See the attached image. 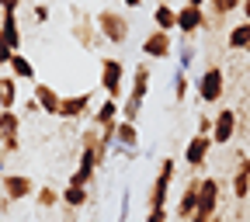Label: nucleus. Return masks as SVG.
<instances>
[{"label": "nucleus", "mask_w": 250, "mask_h": 222, "mask_svg": "<svg viewBox=\"0 0 250 222\" xmlns=\"http://www.w3.org/2000/svg\"><path fill=\"white\" fill-rule=\"evenodd\" d=\"M149 83H153V66H149V59H139L132 66L129 94H125V101H122V118L125 121H139L143 104H146V94H149Z\"/></svg>", "instance_id": "f257e3e1"}, {"label": "nucleus", "mask_w": 250, "mask_h": 222, "mask_svg": "<svg viewBox=\"0 0 250 222\" xmlns=\"http://www.w3.org/2000/svg\"><path fill=\"white\" fill-rule=\"evenodd\" d=\"M70 35H73V42H77L83 52H98V49L104 45L94 14L83 11V7H77V4H70Z\"/></svg>", "instance_id": "f03ea898"}, {"label": "nucleus", "mask_w": 250, "mask_h": 222, "mask_svg": "<svg viewBox=\"0 0 250 222\" xmlns=\"http://www.w3.org/2000/svg\"><path fill=\"white\" fill-rule=\"evenodd\" d=\"M94 21H98L101 39L111 42V45H125V42H129V35H132L129 18H125V11H118V7H101L98 14H94Z\"/></svg>", "instance_id": "7ed1b4c3"}, {"label": "nucleus", "mask_w": 250, "mask_h": 222, "mask_svg": "<svg viewBox=\"0 0 250 222\" xmlns=\"http://www.w3.org/2000/svg\"><path fill=\"white\" fill-rule=\"evenodd\" d=\"M98 70H101L98 87L108 94L111 101H122V94H125V62H122L118 56H101Z\"/></svg>", "instance_id": "20e7f679"}, {"label": "nucleus", "mask_w": 250, "mask_h": 222, "mask_svg": "<svg viewBox=\"0 0 250 222\" xmlns=\"http://www.w3.org/2000/svg\"><path fill=\"white\" fill-rule=\"evenodd\" d=\"M174 174H177V163L170 160V156H164L160 160V170H156L153 184H149V195H146V205L149 212L153 208H167V198H170V184H174Z\"/></svg>", "instance_id": "39448f33"}, {"label": "nucleus", "mask_w": 250, "mask_h": 222, "mask_svg": "<svg viewBox=\"0 0 250 222\" xmlns=\"http://www.w3.org/2000/svg\"><path fill=\"white\" fill-rule=\"evenodd\" d=\"M195 90H198L202 104H219V101H223V94H226V73H223V66H205L202 77L195 80Z\"/></svg>", "instance_id": "423d86ee"}, {"label": "nucleus", "mask_w": 250, "mask_h": 222, "mask_svg": "<svg viewBox=\"0 0 250 222\" xmlns=\"http://www.w3.org/2000/svg\"><path fill=\"white\" fill-rule=\"evenodd\" d=\"M240 132V118H236V108H219L212 115V146H233Z\"/></svg>", "instance_id": "0eeeda50"}, {"label": "nucleus", "mask_w": 250, "mask_h": 222, "mask_svg": "<svg viewBox=\"0 0 250 222\" xmlns=\"http://www.w3.org/2000/svg\"><path fill=\"white\" fill-rule=\"evenodd\" d=\"M21 149V118L18 111H0V156H14Z\"/></svg>", "instance_id": "6e6552de"}, {"label": "nucleus", "mask_w": 250, "mask_h": 222, "mask_svg": "<svg viewBox=\"0 0 250 222\" xmlns=\"http://www.w3.org/2000/svg\"><path fill=\"white\" fill-rule=\"evenodd\" d=\"M35 191H39V187H35V181H31L28 174H4V177H0V195H7L14 205L18 202H24V198H35Z\"/></svg>", "instance_id": "1a4fd4ad"}, {"label": "nucleus", "mask_w": 250, "mask_h": 222, "mask_svg": "<svg viewBox=\"0 0 250 222\" xmlns=\"http://www.w3.org/2000/svg\"><path fill=\"white\" fill-rule=\"evenodd\" d=\"M143 56L146 59H170L174 56V31L149 28V35L143 39Z\"/></svg>", "instance_id": "9d476101"}, {"label": "nucleus", "mask_w": 250, "mask_h": 222, "mask_svg": "<svg viewBox=\"0 0 250 222\" xmlns=\"http://www.w3.org/2000/svg\"><path fill=\"white\" fill-rule=\"evenodd\" d=\"M219 198H223V184H219L215 177H202L198 181V212L195 215L212 219L219 212Z\"/></svg>", "instance_id": "9b49d317"}, {"label": "nucleus", "mask_w": 250, "mask_h": 222, "mask_svg": "<svg viewBox=\"0 0 250 222\" xmlns=\"http://www.w3.org/2000/svg\"><path fill=\"white\" fill-rule=\"evenodd\" d=\"M90 111H94V94L90 90L70 94V98H62V104H59V118H66V121H83Z\"/></svg>", "instance_id": "f8f14e48"}, {"label": "nucleus", "mask_w": 250, "mask_h": 222, "mask_svg": "<svg viewBox=\"0 0 250 222\" xmlns=\"http://www.w3.org/2000/svg\"><path fill=\"white\" fill-rule=\"evenodd\" d=\"M208 153H212V139L195 132L191 139H188V146H184V163L191 167V170H202L208 163Z\"/></svg>", "instance_id": "ddd939ff"}, {"label": "nucleus", "mask_w": 250, "mask_h": 222, "mask_svg": "<svg viewBox=\"0 0 250 222\" xmlns=\"http://www.w3.org/2000/svg\"><path fill=\"white\" fill-rule=\"evenodd\" d=\"M177 28H181V35H184V39H191L195 31L208 28V14H205L202 7L184 4V7H177Z\"/></svg>", "instance_id": "4468645a"}, {"label": "nucleus", "mask_w": 250, "mask_h": 222, "mask_svg": "<svg viewBox=\"0 0 250 222\" xmlns=\"http://www.w3.org/2000/svg\"><path fill=\"white\" fill-rule=\"evenodd\" d=\"M198 181H202V177H191V181H188V184H184V191L177 195V205H174V215H177L181 222H188V219H191V215L198 212Z\"/></svg>", "instance_id": "2eb2a0df"}, {"label": "nucleus", "mask_w": 250, "mask_h": 222, "mask_svg": "<svg viewBox=\"0 0 250 222\" xmlns=\"http://www.w3.org/2000/svg\"><path fill=\"white\" fill-rule=\"evenodd\" d=\"M233 198L243 202L250 198V156L236 149V170H233Z\"/></svg>", "instance_id": "dca6fc26"}, {"label": "nucleus", "mask_w": 250, "mask_h": 222, "mask_svg": "<svg viewBox=\"0 0 250 222\" xmlns=\"http://www.w3.org/2000/svg\"><path fill=\"white\" fill-rule=\"evenodd\" d=\"M31 98L39 101V108H42V115H49V118H59V104H62V94L52 87V83H35V94Z\"/></svg>", "instance_id": "f3484780"}, {"label": "nucleus", "mask_w": 250, "mask_h": 222, "mask_svg": "<svg viewBox=\"0 0 250 222\" xmlns=\"http://www.w3.org/2000/svg\"><path fill=\"white\" fill-rule=\"evenodd\" d=\"M0 39H4L14 52H21V24H18V11H0Z\"/></svg>", "instance_id": "a211bd4d"}, {"label": "nucleus", "mask_w": 250, "mask_h": 222, "mask_svg": "<svg viewBox=\"0 0 250 222\" xmlns=\"http://www.w3.org/2000/svg\"><path fill=\"white\" fill-rule=\"evenodd\" d=\"M118 118H122V104L111 101V98H104L98 104V111H90V125H98V129H111Z\"/></svg>", "instance_id": "6ab92c4d"}, {"label": "nucleus", "mask_w": 250, "mask_h": 222, "mask_svg": "<svg viewBox=\"0 0 250 222\" xmlns=\"http://www.w3.org/2000/svg\"><path fill=\"white\" fill-rule=\"evenodd\" d=\"M59 198H62V205H66V208H83V205H90V187H80V184H66V187H62V191H59Z\"/></svg>", "instance_id": "aec40b11"}, {"label": "nucleus", "mask_w": 250, "mask_h": 222, "mask_svg": "<svg viewBox=\"0 0 250 222\" xmlns=\"http://www.w3.org/2000/svg\"><path fill=\"white\" fill-rule=\"evenodd\" d=\"M153 28H160V31H174L177 28V11L167 4V0H156L153 4Z\"/></svg>", "instance_id": "412c9836"}, {"label": "nucleus", "mask_w": 250, "mask_h": 222, "mask_svg": "<svg viewBox=\"0 0 250 222\" xmlns=\"http://www.w3.org/2000/svg\"><path fill=\"white\" fill-rule=\"evenodd\" d=\"M115 142H122L125 149H139V129H136V121L118 118V125H115Z\"/></svg>", "instance_id": "4be33fe9"}, {"label": "nucleus", "mask_w": 250, "mask_h": 222, "mask_svg": "<svg viewBox=\"0 0 250 222\" xmlns=\"http://www.w3.org/2000/svg\"><path fill=\"white\" fill-rule=\"evenodd\" d=\"M226 45H229L233 52H240V49H250V21H240V24H233V28H229V35H226Z\"/></svg>", "instance_id": "5701e85b"}, {"label": "nucleus", "mask_w": 250, "mask_h": 222, "mask_svg": "<svg viewBox=\"0 0 250 222\" xmlns=\"http://www.w3.org/2000/svg\"><path fill=\"white\" fill-rule=\"evenodd\" d=\"M7 66H11V77H14V80H24V83H28V80H35V66H31V59L21 56V52L11 56Z\"/></svg>", "instance_id": "b1692460"}, {"label": "nucleus", "mask_w": 250, "mask_h": 222, "mask_svg": "<svg viewBox=\"0 0 250 222\" xmlns=\"http://www.w3.org/2000/svg\"><path fill=\"white\" fill-rule=\"evenodd\" d=\"M14 104H18V80L0 77V111H14Z\"/></svg>", "instance_id": "393cba45"}, {"label": "nucleus", "mask_w": 250, "mask_h": 222, "mask_svg": "<svg viewBox=\"0 0 250 222\" xmlns=\"http://www.w3.org/2000/svg\"><path fill=\"white\" fill-rule=\"evenodd\" d=\"M35 205L39 208H56V205H62V198H59V191L52 184H42L39 191H35Z\"/></svg>", "instance_id": "a878e982"}, {"label": "nucleus", "mask_w": 250, "mask_h": 222, "mask_svg": "<svg viewBox=\"0 0 250 222\" xmlns=\"http://www.w3.org/2000/svg\"><path fill=\"white\" fill-rule=\"evenodd\" d=\"M195 59H198L195 45H191V42H188V39L181 35V52H177V70H184V73H188V70H191V62H195Z\"/></svg>", "instance_id": "bb28decb"}, {"label": "nucleus", "mask_w": 250, "mask_h": 222, "mask_svg": "<svg viewBox=\"0 0 250 222\" xmlns=\"http://www.w3.org/2000/svg\"><path fill=\"white\" fill-rule=\"evenodd\" d=\"M188 90H191V77H188L184 70H174V101L177 104H184Z\"/></svg>", "instance_id": "cd10ccee"}, {"label": "nucleus", "mask_w": 250, "mask_h": 222, "mask_svg": "<svg viewBox=\"0 0 250 222\" xmlns=\"http://www.w3.org/2000/svg\"><path fill=\"white\" fill-rule=\"evenodd\" d=\"M49 4H45V0H35V4H31V18H35V24H45L49 21Z\"/></svg>", "instance_id": "c85d7f7f"}, {"label": "nucleus", "mask_w": 250, "mask_h": 222, "mask_svg": "<svg viewBox=\"0 0 250 222\" xmlns=\"http://www.w3.org/2000/svg\"><path fill=\"white\" fill-rule=\"evenodd\" d=\"M129 212H132V195H129V187H125L122 202H118V222H129Z\"/></svg>", "instance_id": "c756f323"}, {"label": "nucleus", "mask_w": 250, "mask_h": 222, "mask_svg": "<svg viewBox=\"0 0 250 222\" xmlns=\"http://www.w3.org/2000/svg\"><path fill=\"white\" fill-rule=\"evenodd\" d=\"M208 11H212V18H229L226 14V0H208Z\"/></svg>", "instance_id": "7c9ffc66"}, {"label": "nucleus", "mask_w": 250, "mask_h": 222, "mask_svg": "<svg viewBox=\"0 0 250 222\" xmlns=\"http://www.w3.org/2000/svg\"><path fill=\"white\" fill-rule=\"evenodd\" d=\"M146 222H170V212H167V208H153V212L146 215Z\"/></svg>", "instance_id": "2f4dec72"}, {"label": "nucleus", "mask_w": 250, "mask_h": 222, "mask_svg": "<svg viewBox=\"0 0 250 222\" xmlns=\"http://www.w3.org/2000/svg\"><path fill=\"white\" fill-rule=\"evenodd\" d=\"M198 136H212V118L208 115H198Z\"/></svg>", "instance_id": "473e14b6"}, {"label": "nucleus", "mask_w": 250, "mask_h": 222, "mask_svg": "<svg viewBox=\"0 0 250 222\" xmlns=\"http://www.w3.org/2000/svg\"><path fill=\"white\" fill-rule=\"evenodd\" d=\"M11 56H14V49H11L4 39H0V66H7V62H11Z\"/></svg>", "instance_id": "72a5a7b5"}, {"label": "nucleus", "mask_w": 250, "mask_h": 222, "mask_svg": "<svg viewBox=\"0 0 250 222\" xmlns=\"http://www.w3.org/2000/svg\"><path fill=\"white\" fill-rule=\"evenodd\" d=\"M24 0H0V11H18Z\"/></svg>", "instance_id": "f704fd0d"}, {"label": "nucleus", "mask_w": 250, "mask_h": 222, "mask_svg": "<svg viewBox=\"0 0 250 222\" xmlns=\"http://www.w3.org/2000/svg\"><path fill=\"white\" fill-rule=\"evenodd\" d=\"M24 111H28V115H42V108H39V101H35V98L24 104Z\"/></svg>", "instance_id": "c9c22d12"}, {"label": "nucleus", "mask_w": 250, "mask_h": 222, "mask_svg": "<svg viewBox=\"0 0 250 222\" xmlns=\"http://www.w3.org/2000/svg\"><path fill=\"white\" fill-rule=\"evenodd\" d=\"M122 160H125V163H136V160H139V149H125Z\"/></svg>", "instance_id": "e433bc0d"}, {"label": "nucleus", "mask_w": 250, "mask_h": 222, "mask_svg": "<svg viewBox=\"0 0 250 222\" xmlns=\"http://www.w3.org/2000/svg\"><path fill=\"white\" fill-rule=\"evenodd\" d=\"M240 4H243V0H226V14H236V11H240Z\"/></svg>", "instance_id": "4c0bfd02"}, {"label": "nucleus", "mask_w": 250, "mask_h": 222, "mask_svg": "<svg viewBox=\"0 0 250 222\" xmlns=\"http://www.w3.org/2000/svg\"><path fill=\"white\" fill-rule=\"evenodd\" d=\"M240 14H243V21H250V0H243V4H240Z\"/></svg>", "instance_id": "58836bf2"}, {"label": "nucleus", "mask_w": 250, "mask_h": 222, "mask_svg": "<svg viewBox=\"0 0 250 222\" xmlns=\"http://www.w3.org/2000/svg\"><path fill=\"white\" fill-rule=\"evenodd\" d=\"M122 4L129 7V11H139V7H143V0H122Z\"/></svg>", "instance_id": "ea45409f"}, {"label": "nucleus", "mask_w": 250, "mask_h": 222, "mask_svg": "<svg viewBox=\"0 0 250 222\" xmlns=\"http://www.w3.org/2000/svg\"><path fill=\"white\" fill-rule=\"evenodd\" d=\"M188 4H191V7H202V11H205V4H208V0H188Z\"/></svg>", "instance_id": "a19ab883"}, {"label": "nucleus", "mask_w": 250, "mask_h": 222, "mask_svg": "<svg viewBox=\"0 0 250 222\" xmlns=\"http://www.w3.org/2000/svg\"><path fill=\"white\" fill-rule=\"evenodd\" d=\"M4 174H7V170H4V156H0V177H4Z\"/></svg>", "instance_id": "79ce46f5"}, {"label": "nucleus", "mask_w": 250, "mask_h": 222, "mask_svg": "<svg viewBox=\"0 0 250 222\" xmlns=\"http://www.w3.org/2000/svg\"><path fill=\"white\" fill-rule=\"evenodd\" d=\"M212 222H223V219H219V215H212Z\"/></svg>", "instance_id": "37998d69"}]
</instances>
